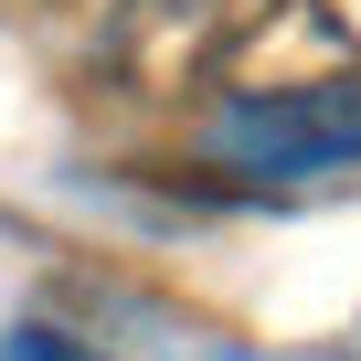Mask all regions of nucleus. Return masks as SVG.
<instances>
[{"label": "nucleus", "instance_id": "nucleus-1", "mask_svg": "<svg viewBox=\"0 0 361 361\" xmlns=\"http://www.w3.org/2000/svg\"><path fill=\"white\" fill-rule=\"evenodd\" d=\"M329 75H361V32L340 0H234L224 11V54H213L224 96H298Z\"/></svg>", "mask_w": 361, "mask_h": 361}, {"label": "nucleus", "instance_id": "nucleus-2", "mask_svg": "<svg viewBox=\"0 0 361 361\" xmlns=\"http://www.w3.org/2000/svg\"><path fill=\"white\" fill-rule=\"evenodd\" d=\"M224 11L234 0H106L96 11V75L128 106H170L202 96L213 54H224Z\"/></svg>", "mask_w": 361, "mask_h": 361}, {"label": "nucleus", "instance_id": "nucleus-3", "mask_svg": "<svg viewBox=\"0 0 361 361\" xmlns=\"http://www.w3.org/2000/svg\"><path fill=\"white\" fill-rule=\"evenodd\" d=\"M224 159L245 170H350L361 159V75L298 96H224Z\"/></svg>", "mask_w": 361, "mask_h": 361}, {"label": "nucleus", "instance_id": "nucleus-4", "mask_svg": "<svg viewBox=\"0 0 361 361\" xmlns=\"http://www.w3.org/2000/svg\"><path fill=\"white\" fill-rule=\"evenodd\" d=\"M340 11H350V32H361V0H340Z\"/></svg>", "mask_w": 361, "mask_h": 361}]
</instances>
